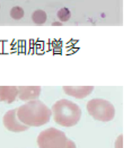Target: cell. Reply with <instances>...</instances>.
Returning a JSON list of instances; mask_svg holds the SVG:
<instances>
[{
  "instance_id": "1",
  "label": "cell",
  "mask_w": 132,
  "mask_h": 148,
  "mask_svg": "<svg viewBox=\"0 0 132 148\" xmlns=\"http://www.w3.org/2000/svg\"><path fill=\"white\" fill-rule=\"evenodd\" d=\"M52 110L38 101H28L17 109V116L24 124L28 127H41L51 120Z\"/></svg>"
},
{
  "instance_id": "2",
  "label": "cell",
  "mask_w": 132,
  "mask_h": 148,
  "mask_svg": "<svg viewBox=\"0 0 132 148\" xmlns=\"http://www.w3.org/2000/svg\"><path fill=\"white\" fill-rule=\"evenodd\" d=\"M51 110L54 122L62 127H73L81 118V109L69 99H62L55 102Z\"/></svg>"
},
{
  "instance_id": "3",
  "label": "cell",
  "mask_w": 132,
  "mask_h": 148,
  "mask_svg": "<svg viewBox=\"0 0 132 148\" xmlns=\"http://www.w3.org/2000/svg\"><path fill=\"white\" fill-rule=\"evenodd\" d=\"M87 112L98 121L108 122L114 119L115 116V109L114 105L103 99H90L86 105Z\"/></svg>"
},
{
  "instance_id": "4",
  "label": "cell",
  "mask_w": 132,
  "mask_h": 148,
  "mask_svg": "<svg viewBox=\"0 0 132 148\" xmlns=\"http://www.w3.org/2000/svg\"><path fill=\"white\" fill-rule=\"evenodd\" d=\"M67 143L66 134L55 128H48L37 137L38 148H66Z\"/></svg>"
},
{
  "instance_id": "5",
  "label": "cell",
  "mask_w": 132,
  "mask_h": 148,
  "mask_svg": "<svg viewBox=\"0 0 132 148\" xmlns=\"http://www.w3.org/2000/svg\"><path fill=\"white\" fill-rule=\"evenodd\" d=\"M3 125L6 127L7 130L12 131V132H23L29 129L28 125L24 124L17 116V109L14 110H9L8 112H6V114L3 115L2 119Z\"/></svg>"
},
{
  "instance_id": "6",
  "label": "cell",
  "mask_w": 132,
  "mask_h": 148,
  "mask_svg": "<svg viewBox=\"0 0 132 148\" xmlns=\"http://www.w3.org/2000/svg\"><path fill=\"white\" fill-rule=\"evenodd\" d=\"M41 95L40 86H19L18 87V97L21 101L28 102L37 99Z\"/></svg>"
},
{
  "instance_id": "7",
  "label": "cell",
  "mask_w": 132,
  "mask_h": 148,
  "mask_svg": "<svg viewBox=\"0 0 132 148\" xmlns=\"http://www.w3.org/2000/svg\"><path fill=\"white\" fill-rule=\"evenodd\" d=\"M63 90L67 95L76 99H85L94 90L93 86H64Z\"/></svg>"
},
{
  "instance_id": "8",
  "label": "cell",
  "mask_w": 132,
  "mask_h": 148,
  "mask_svg": "<svg viewBox=\"0 0 132 148\" xmlns=\"http://www.w3.org/2000/svg\"><path fill=\"white\" fill-rule=\"evenodd\" d=\"M18 96V87L0 86V102H6L10 104L15 102Z\"/></svg>"
},
{
  "instance_id": "9",
  "label": "cell",
  "mask_w": 132,
  "mask_h": 148,
  "mask_svg": "<svg viewBox=\"0 0 132 148\" xmlns=\"http://www.w3.org/2000/svg\"><path fill=\"white\" fill-rule=\"evenodd\" d=\"M32 19L33 22L35 23L36 25H42L47 22V14L45 12L38 9V10H35L32 15Z\"/></svg>"
},
{
  "instance_id": "10",
  "label": "cell",
  "mask_w": 132,
  "mask_h": 148,
  "mask_svg": "<svg viewBox=\"0 0 132 148\" xmlns=\"http://www.w3.org/2000/svg\"><path fill=\"white\" fill-rule=\"evenodd\" d=\"M24 9L22 8V7H18V6H16V7H12V10H10V16H12V19H16V21H19V19H22L23 17H24Z\"/></svg>"
},
{
  "instance_id": "11",
  "label": "cell",
  "mask_w": 132,
  "mask_h": 148,
  "mask_svg": "<svg viewBox=\"0 0 132 148\" xmlns=\"http://www.w3.org/2000/svg\"><path fill=\"white\" fill-rule=\"evenodd\" d=\"M71 17V12L68 8H61L60 10L58 12V18L62 21V22H67L69 21Z\"/></svg>"
},
{
  "instance_id": "12",
  "label": "cell",
  "mask_w": 132,
  "mask_h": 148,
  "mask_svg": "<svg viewBox=\"0 0 132 148\" xmlns=\"http://www.w3.org/2000/svg\"><path fill=\"white\" fill-rule=\"evenodd\" d=\"M115 148H123V135H120L115 141Z\"/></svg>"
},
{
  "instance_id": "13",
  "label": "cell",
  "mask_w": 132,
  "mask_h": 148,
  "mask_svg": "<svg viewBox=\"0 0 132 148\" xmlns=\"http://www.w3.org/2000/svg\"><path fill=\"white\" fill-rule=\"evenodd\" d=\"M66 148H77V147H76V144H75L72 140L68 139V143H67V146H66Z\"/></svg>"
},
{
  "instance_id": "14",
  "label": "cell",
  "mask_w": 132,
  "mask_h": 148,
  "mask_svg": "<svg viewBox=\"0 0 132 148\" xmlns=\"http://www.w3.org/2000/svg\"><path fill=\"white\" fill-rule=\"evenodd\" d=\"M53 25L55 26V25H61V23H53Z\"/></svg>"
}]
</instances>
